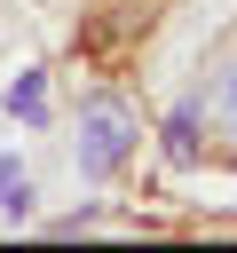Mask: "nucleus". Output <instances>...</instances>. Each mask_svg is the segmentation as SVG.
Instances as JSON below:
<instances>
[{
	"label": "nucleus",
	"instance_id": "obj_1",
	"mask_svg": "<svg viewBox=\"0 0 237 253\" xmlns=\"http://www.w3.org/2000/svg\"><path fill=\"white\" fill-rule=\"evenodd\" d=\"M126 150H134V111L118 95H87L79 103V134H71V166L87 182H111L126 166Z\"/></svg>",
	"mask_w": 237,
	"mask_h": 253
},
{
	"label": "nucleus",
	"instance_id": "obj_2",
	"mask_svg": "<svg viewBox=\"0 0 237 253\" xmlns=\"http://www.w3.org/2000/svg\"><path fill=\"white\" fill-rule=\"evenodd\" d=\"M150 16H158V0H111V16H95V24L79 32V47H87V55H118L134 24L150 32Z\"/></svg>",
	"mask_w": 237,
	"mask_h": 253
},
{
	"label": "nucleus",
	"instance_id": "obj_6",
	"mask_svg": "<svg viewBox=\"0 0 237 253\" xmlns=\"http://www.w3.org/2000/svg\"><path fill=\"white\" fill-rule=\"evenodd\" d=\"M8 111H16V119H47V87H40V79H24V87L8 95Z\"/></svg>",
	"mask_w": 237,
	"mask_h": 253
},
{
	"label": "nucleus",
	"instance_id": "obj_3",
	"mask_svg": "<svg viewBox=\"0 0 237 253\" xmlns=\"http://www.w3.org/2000/svg\"><path fill=\"white\" fill-rule=\"evenodd\" d=\"M205 119L221 134H237V40L213 55V79H205Z\"/></svg>",
	"mask_w": 237,
	"mask_h": 253
},
{
	"label": "nucleus",
	"instance_id": "obj_5",
	"mask_svg": "<svg viewBox=\"0 0 237 253\" xmlns=\"http://www.w3.org/2000/svg\"><path fill=\"white\" fill-rule=\"evenodd\" d=\"M166 150H174V158H198V103H190V111H174V126H166Z\"/></svg>",
	"mask_w": 237,
	"mask_h": 253
},
{
	"label": "nucleus",
	"instance_id": "obj_4",
	"mask_svg": "<svg viewBox=\"0 0 237 253\" xmlns=\"http://www.w3.org/2000/svg\"><path fill=\"white\" fill-rule=\"evenodd\" d=\"M0 213H8V221L32 213V174H24L16 158H0Z\"/></svg>",
	"mask_w": 237,
	"mask_h": 253
}]
</instances>
